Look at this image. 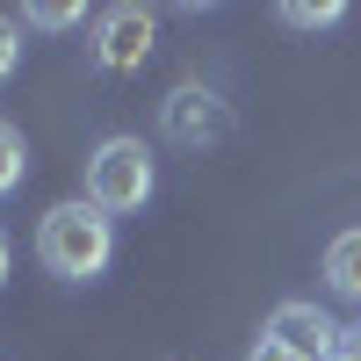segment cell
Wrapping results in <instances>:
<instances>
[{"label":"cell","instance_id":"52a82bcc","mask_svg":"<svg viewBox=\"0 0 361 361\" xmlns=\"http://www.w3.org/2000/svg\"><path fill=\"white\" fill-rule=\"evenodd\" d=\"M22 173H29V145H22L15 123H0V195H15Z\"/></svg>","mask_w":361,"mask_h":361},{"label":"cell","instance_id":"7a4b0ae2","mask_svg":"<svg viewBox=\"0 0 361 361\" xmlns=\"http://www.w3.org/2000/svg\"><path fill=\"white\" fill-rule=\"evenodd\" d=\"M87 202L102 217H130V209L152 202V152H145V137H102L87 152Z\"/></svg>","mask_w":361,"mask_h":361},{"label":"cell","instance_id":"ba28073f","mask_svg":"<svg viewBox=\"0 0 361 361\" xmlns=\"http://www.w3.org/2000/svg\"><path fill=\"white\" fill-rule=\"evenodd\" d=\"M282 22H289V29H340L347 8H340V0H289Z\"/></svg>","mask_w":361,"mask_h":361},{"label":"cell","instance_id":"8992f818","mask_svg":"<svg viewBox=\"0 0 361 361\" xmlns=\"http://www.w3.org/2000/svg\"><path fill=\"white\" fill-rule=\"evenodd\" d=\"M325 282H333V296L361 304V224H354V231H340L333 246H325Z\"/></svg>","mask_w":361,"mask_h":361},{"label":"cell","instance_id":"4fadbf2b","mask_svg":"<svg viewBox=\"0 0 361 361\" xmlns=\"http://www.w3.org/2000/svg\"><path fill=\"white\" fill-rule=\"evenodd\" d=\"M8 260H15V253H8V238H0V289H8Z\"/></svg>","mask_w":361,"mask_h":361},{"label":"cell","instance_id":"30bf717a","mask_svg":"<svg viewBox=\"0 0 361 361\" xmlns=\"http://www.w3.org/2000/svg\"><path fill=\"white\" fill-rule=\"evenodd\" d=\"M15 66H22V22H15V15H0V80H8Z\"/></svg>","mask_w":361,"mask_h":361},{"label":"cell","instance_id":"6da1fadb","mask_svg":"<svg viewBox=\"0 0 361 361\" xmlns=\"http://www.w3.org/2000/svg\"><path fill=\"white\" fill-rule=\"evenodd\" d=\"M37 260L58 282H94L116 260V217H102L87 195L80 202H51L37 217Z\"/></svg>","mask_w":361,"mask_h":361},{"label":"cell","instance_id":"8fae6325","mask_svg":"<svg viewBox=\"0 0 361 361\" xmlns=\"http://www.w3.org/2000/svg\"><path fill=\"white\" fill-rule=\"evenodd\" d=\"M333 361H361V325H340V347H333Z\"/></svg>","mask_w":361,"mask_h":361},{"label":"cell","instance_id":"3957f363","mask_svg":"<svg viewBox=\"0 0 361 361\" xmlns=\"http://www.w3.org/2000/svg\"><path fill=\"white\" fill-rule=\"evenodd\" d=\"M159 130L173 145H224L231 137V102L217 94V87H173V94L159 102Z\"/></svg>","mask_w":361,"mask_h":361},{"label":"cell","instance_id":"277c9868","mask_svg":"<svg viewBox=\"0 0 361 361\" xmlns=\"http://www.w3.org/2000/svg\"><path fill=\"white\" fill-rule=\"evenodd\" d=\"M159 44V15L152 8H109L94 22V66L102 73H137Z\"/></svg>","mask_w":361,"mask_h":361},{"label":"cell","instance_id":"9c48e42d","mask_svg":"<svg viewBox=\"0 0 361 361\" xmlns=\"http://www.w3.org/2000/svg\"><path fill=\"white\" fill-rule=\"evenodd\" d=\"M73 22H80L73 0H37V8H29V29H73Z\"/></svg>","mask_w":361,"mask_h":361},{"label":"cell","instance_id":"5b68a950","mask_svg":"<svg viewBox=\"0 0 361 361\" xmlns=\"http://www.w3.org/2000/svg\"><path fill=\"white\" fill-rule=\"evenodd\" d=\"M260 340H275V347L296 354V361H333L340 325L325 318L318 304H275V311H267V325H260Z\"/></svg>","mask_w":361,"mask_h":361},{"label":"cell","instance_id":"7c38bea8","mask_svg":"<svg viewBox=\"0 0 361 361\" xmlns=\"http://www.w3.org/2000/svg\"><path fill=\"white\" fill-rule=\"evenodd\" d=\"M246 361H296V354H282L275 340H253V354H246Z\"/></svg>","mask_w":361,"mask_h":361}]
</instances>
